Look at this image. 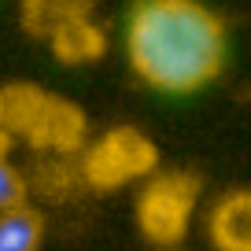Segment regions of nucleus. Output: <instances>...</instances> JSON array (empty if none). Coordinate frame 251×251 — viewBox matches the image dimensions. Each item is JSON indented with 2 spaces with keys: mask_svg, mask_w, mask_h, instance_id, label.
Here are the masks:
<instances>
[{
  "mask_svg": "<svg viewBox=\"0 0 251 251\" xmlns=\"http://www.w3.org/2000/svg\"><path fill=\"white\" fill-rule=\"evenodd\" d=\"M214 251H251V188L226 192L207 214Z\"/></svg>",
  "mask_w": 251,
  "mask_h": 251,
  "instance_id": "39448f33",
  "label": "nucleus"
},
{
  "mask_svg": "<svg viewBox=\"0 0 251 251\" xmlns=\"http://www.w3.org/2000/svg\"><path fill=\"white\" fill-rule=\"evenodd\" d=\"M126 59L155 93H200L226 67V26L200 0H137L126 19Z\"/></svg>",
  "mask_w": 251,
  "mask_h": 251,
  "instance_id": "f257e3e1",
  "label": "nucleus"
},
{
  "mask_svg": "<svg viewBox=\"0 0 251 251\" xmlns=\"http://www.w3.org/2000/svg\"><path fill=\"white\" fill-rule=\"evenodd\" d=\"M4 148H8V137L0 133V211H15V207L26 203V181L4 159Z\"/></svg>",
  "mask_w": 251,
  "mask_h": 251,
  "instance_id": "1a4fd4ad",
  "label": "nucleus"
},
{
  "mask_svg": "<svg viewBox=\"0 0 251 251\" xmlns=\"http://www.w3.org/2000/svg\"><path fill=\"white\" fill-rule=\"evenodd\" d=\"M0 133L26 137L37 148L78 151L85 137V115L71 100L45 93L37 85H4L0 89Z\"/></svg>",
  "mask_w": 251,
  "mask_h": 251,
  "instance_id": "f03ea898",
  "label": "nucleus"
},
{
  "mask_svg": "<svg viewBox=\"0 0 251 251\" xmlns=\"http://www.w3.org/2000/svg\"><path fill=\"white\" fill-rule=\"evenodd\" d=\"M96 0H23V23L37 37H52L59 26L93 19Z\"/></svg>",
  "mask_w": 251,
  "mask_h": 251,
  "instance_id": "423d86ee",
  "label": "nucleus"
},
{
  "mask_svg": "<svg viewBox=\"0 0 251 251\" xmlns=\"http://www.w3.org/2000/svg\"><path fill=\"white\" fill-rule=\"evenodd\" d=\"M200 203V177L188 170H155L137 192V229L159 248L188 236Z\"/></svg>",
  "mask_w": 251,
  "mask_h": 251,
  "instance_id": "7ed1b4c3",
  "label": "nucleus"
},
{
  "mask_svg": "<svg viewBox=\"0 0 251 251\" xmlns=\"http://www.w3.org/2000/svg\"><path fill=\"white\" fill-rule=\"evenodd\" d=\"M159 166V148L137 126H115L100 141H93L81 155V177L100 192H115L126 185H144Z\"/></svg>",
  "mask_w": 251,
  "mask_h": 251,
  "instance_id": "20e7f679",
  "label": "nucleus"
},
{
  "mask_svg": "<svg viewBox=\"0 0 251 251\" xmlns=\"http://www.w3.org/2000/svg\"><path fill=\"white\" fill-rule=\"evenodd\" d=\"M52 52L63 63H93L103 52V30L93 19H78V23H67L48 37Z\"/></svg>",
  "mask_w": 251,
  "mask_h": 251,
  "instance_id": "0eeeda50",
  "label": "nucleus"
},
{
  "mask_svg": "<svg viewBox=\"0 0 251 251\" xmlns=\"http://www.w3.org/2000/svg\"><path fill=\"white\" fill-rule=\"evenodd\" d=\"M41 226L37 211L15 207V211H0V251H37L41 248Z\"/></svg>",
  "mask_w": 251,
  "mask_h": 251,
  "instance_id": "6e6552de",
  "label": "nucleus"
}]
</instances>
